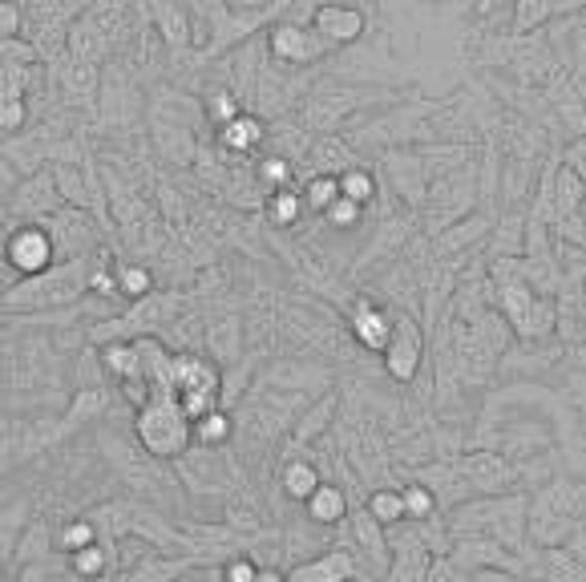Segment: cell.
I'll return each instance as SVG.
<instances>
[{
	"instance_id": "cell-1",
	"label": "cell",
	"mask_w": 586,
	"mask_h": 582,
	"mask_svg": "<svg viewBox=\"0 0 586 582\" xmlns=\"http://www.w3.org/2000/svg\"><path fill=\"white\" fill-rule=\"evenodd\" d=\"M138 437L154 457H178L190 445V421L174 397H154L138 413Z\"/></svg>"
},
{
	"instance_id": "cell-2",
	"label": "cell",
	"mask_w": 586,
	"mask_h": 582,
	"mask_svg": "<svg viewBox=\"0 0 586 582\" xmlns=\"http://www.w3.org/2000/svg\"><path fill=\"white\" fill-rule=\"evenodd\" d=\"M348 574H352V558L336 550V554H324V558H316L300 570H291L287 582H344Z\"/></svg>"
},
{
	"instance_id": "cell-3",
	"label": "cell",
	"mask_w": 586,
	"mask_h": 582,
	"mask_svg": "<svg viewBox=\"0 0 586 582\" xmlns=\"http://www.w3.org/2000/svg\"><path fill=\"white\" fill-rule=\"evenodd\" d=\"M9 263H17L21 271H41L49 263V239L41 231H25L13 239L9 247Z\"/></svg>"
},
{
	"instance_id": "cell-4",
	"label": "cell",
	"mask_w": 586,
	"mask_h": 582,
	"mask_svg": "<svg viewBox=\"0 0 586 582\" xmlns=\"http://www.w3.org/2000/svg\"><path fill=\"white\" fill-rule=\"evenodd\" d=\"M77 279L69 275V271H57V275H49V279H33V283H25V287H17V291H33V304H61V300H73L77 296Z\"/></svg>"
},
{
	"instance_id": "cell-5",
	"label": "cell",
	"mask_w": 586,
	"mask_h": 582,
	"mask_svg": "<svg viewBox=\"0 0 586 582\" xmlns=\"http://www.w3.org/2000/svg\"><path fill=\"white\" fill-rule=\"evenodd\" d=\"M308 514H312L316 522H328V526H332V522H340V518L348 514V502H344V494L336 490V485H324V481H320L316 494L308 498Z\"/></svg>"
},
{
	"instance_id": "cell-6",
	"label": "cell",
	"mask_w": 586,
	"mask_h": 582,
	"mask_svg": "<svg viewBox=\"0 0 586 582\" xmlns=\"http://www.w3.org/2000/svg\"><path fill=\"white\" fill-rule=\"evenodd\" d=\"M316 485H320V473L308 465V461H296V465H287V473H283V490L291 494V498H312L316 494Z\"/></svg>"
},
{
	"instance_id": "cell-7",
	"label": "cell",
	"mask_w": 586,
	"mask_h": 582,
	"mask_svg": "<svg viewBox=\"0 0 586 582\" xmlns=\"http://www.w3.org/2000/svg\"><path fill=\"white\" fill-rule=\"evenodd\" d=\"M417 368V336L405 328V340L401 344H388V372L397 380H409Z\"/></svg>"
},
{
	"instance_id": "cell-8",
	"label": "cell",
	"mask_w": 586,
	"mask_h": 582,
	"mask_svg": "<svg viewBox=\"0 0 586 582\" xmlns=\"http://www.w3.org/2000/svg\"><path fill=\"white\" fill-rule=\"evenodd\" d=\"M320 29H324L328 37H336V41H352V37L360 33V17L348 13V9H324V13H320Z\"/></svg>"
},
{
	"instance_id": "cell-9",
	"label": "cell",
	"mask_w": 586,
	"mask_h": 582,
	"mask_svg": "<svg viewBox=\"0 0 586 582\" xmlns=\"http://www.w3.org/2000/svg\"><path fill=\"white\" fill-rule=\"evenodd\" d=\"M356 336H360L368 348H384L388 340H393V324H384L380 312H364V316L356 320Z\"/></svg>"
},
{
	"instance_id": "cell-10",
	"label": "cell",
	"mask_w": 586,
	"mask_h": 582,
	"mask_svg": "<svg viewBox=\"0 0 586 582\" xmlns=\"http://www.w3.org/2000/svg\"><path fill=\"white\" fill-rule=\"evenodd\" d=\"M368 518H372V522H397V518H405V498L393 494V490L372 494V502H368Z\"/></svg>"
},
{
	"instance_id": "cell-11",
	"label": "cell",
	"mask_w": 586,
	"mask_h": 582,
	"mask_svg": "<svg viewBox=\"0 0 586 582\" xmlns=\"http://www.w3.org/2000/svg\"><path fill=\"white\" fill-rule=\"evenodd\" d=\"M73 570H77L81 578H93V574H102V570H106V550L97 546V542H89V546L73 550Z\"/></svg>"
},
{
	"instance_id": "cell-12",
	"label": "cell",
	"mask_w": 586,
	"mask_h": 582,
	"mask_svg": "<svg viewBox=\"0 0 586 582\" xmlns=\"http://www.w3.org/2000/svg\"><path fill=\"white\" fill-rule=\"evenodd\" d=\"M340 199H348V203H368L372 199V178L368 174H360V170H352V174H344V182H340Z\"/></svg>"
},
{
	"instance_id": "cell-13",
	"label": "cell",
	"mask_w": 586,
	"mask_h": 582,
	"mask_svg": "<svg viewBox=\"0 0 586 582\" xmlns=\"http://www.w3.org/2000/svg\"><path fill=\"white\" fill-rule=\"evenodd\" d=\"M190 425H194V437H199V441H223L231 433V421L223 413H207V417L190 421Z\"/></svg>"
},
{
	"instance_id": "cell-14",
	"label": "cell",
	"mask_w": 586,
	"mask_h": 582,
	"mask_svg": "<svg viewBox=\"0 0 586 582\" xmlns=\"http://www.w3.org/2000/svg\"><path fill=\"white\" fill-rule=\"evenodd\" d=\"M401 498H405V518H425V514L433 510V494L421 490V485H409Z\"/></svg>"
},
{
	"instance_id": "cell-15",
	"label": "cell",
	"mask_w": 586,
	"mask_h": 582,
	"mask_svg": "<svg viewBox=\"0 0 586 582\" xmlns=\"http://www.w3.org/2000/svg\"><path fill=\"white\" fill-rule=\"evenodd\" d=\"M118 287L126 291V296H146V291H150V275L142 267H122L118 271Z\"/></svg>"
},
{
	"instance_id": "cell-16",
	"label": "cell",
	"mask_w": 586,
	"mask_h": 582,
	"mask_svg": "<svg viewBox=\"0 0 586 582\" xmlns=\"http://www.w3.org/2000/svg\"><path fill=\"white\" fill-rule=\"evenodd\" d=\"M308 194H312V207H332L340 199V182L336 178H316L308 186Z\"/></svg>"
},
{
	"instance_id": "cell-17",
	"label": "cell",
	"mask_w": 586,
	"mask_h": 582,
	"mask_svg": "<svg viewBox=\"0 0 586 582\" xmlns=\"http://www.w3.org/2000/svg\"><path fill=\"white\" fill-rule=\"evenodd\" d=\"M89 542H97L93 522H73V526L65 530V546H69V554H73V550H81V546H89Z\"/></svg>"
},
{
	"instance_id": "cell-18",
	"label": "cell",
	"mask_w": 586,
	"mask_h": 582,
	"mask_svg": "<svg viewBox=\"0 0 586 582\" xmlns=\"http://www.w3.org/2000/svg\"><path fill=\"white\" fill-rule=\"evenodd\" d=\"M255 138H259V126L255 122H239V126L227 130V142H235V146H251Z\"/></svg>"
},
{
	"instance_id": "cell-19",
	"label": "cell",
	"mask_w": 586,
	"mask_h": 582,
	"mask_svg": "<svg viewBox=\"0 0 586 582\" xmlns=\"http://www.w3.org/2000/svg\"><path fill=\"white\" fill-rule=\"evenodd\" d=\"M255 574H259V566L247 562V558H239V562L227 566V582H255Z\"/></svg>"
},
{
	"instance_id": "cell-20",
	"label": "cell",
	"mask_w": 586,
	"mask_h": 582,
	"mask_svg": "<svg viewBox=\"0 0 586 582\" xmlns=\"http://www.w3.org/2000/svg\"><path fill=\"white\" fill-rule=\"evenodd\" d=\"M296 211H300V199H296V194H283L279 207H275V215H279V219H291Z\"/></svg>"
},
{
	"instance_id": "cell-21",
	"label": "cell",
	"mask_w": 586,
	"mask_h": 582,
	"mask_svg": "<svg viewBox=\"0 0 586 582\" xmlns=\"http://www.w3.org/2000/svg\"><path fill=\"white\" fill-rule=\"evenodd\" d=\"M0 25H5V33H13V25H17V13H13V9H0Z\"/></svg>"
},
{
	"instance_id": "cell-22",
	"label": "cell",
	"mask_w": 586,
	"mask_h": 582,
	"mask_svg": "<svg viewBox=\"0 0 586 582\" xmlns=\"http://www.w3.org/2000/svg\"><path fill=\"white\" fill-rule=\"evenodd\" d=\"M255 582H287V578H283L279 570H259V574H255Z\"/></svg>"
}]
</instances>
